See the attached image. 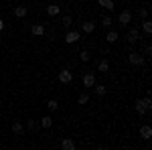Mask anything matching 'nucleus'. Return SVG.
<instances>
[{"label":"nucleus","mask_w":152,"mask_h":150,"mask_svg":"<svg viewBox=\"0 0 152 150\" xmlns=\"http://www.w3.org/2000/svg\"><path fill=\"white\" fill-rule=\"evenodd\" d=\"M81 39V35L77 33V31H69L67 35H65V43H69V45H73V43H77Z\"/></svg>","instance_id":"0eeeda50"},{"label":"nucleus","mask_w":152,"mask_h":150,"mask_svg":"<svg viewBox=\"0 0 152 150\" xmlns=\"http://www.w3.org/2000/svg\"><path fill=\"white\" fill-rule=\"evenodd\" d=\"M94 87H95V93H97V95H105V93H107V87L102 85V83H95Z\"/></svg>","instance_id":"a211bd4d"},{"label":"nucleus","mask_w":152,"mask_h":150,"mask_svg":"<svg viewBox=\"0 0 152 150\" xmlns=\"http://www.w3.org/2000/svg\"><path fill=\"white\" fill-rule=\"evenodd\" d=\"M105 41H107V43H116V41H118V33H116V31H110L107 37H105Z\"/></svg>","instance_id":"412c9836"},{"label":"nucleus","mask_w":152,"mask_h":150,"mask_svg":"<svg viewBox=\"0 0 152 150\" xmlns=\"http://www.w3.org/2000/svg\"><path fill=\"white\" fill-rule=\"evenodd\" d=\"M2 29H4V20L0 18V31H2Z\"/></svg>","instance_id":"c85d7f7f"},{"label":"nucleus","mask_w":152,"mask_h":150,"mask_svg":"<svg viewBox=\"0 0 152 150\" xmlns=\"http://www.w3.org/2000/svg\"><path fill=\"white\" fill-rule=\"evenodd\" d=\"M150 53H152V47L146 45V47H144V55H150Z\"/></svg>","instance_id":"cd10ccee"},{"label":"nucleus","mask_w":152,"mask_h":150,"mask_svg":"<svg viewBox=\"0 0 152 150\" xmlns=\"http://www.w3.org/2000/svg\"><path fill=\"white\" fill-rule=\"evenodd\" d=\"M47 108L51 110V112H57V110H59V102H57V100H49V102H47Z\"/></svg>","instance_id":"aec40b11"},{"label":"nucleus","mask_w":152,"mask_h":150,"mask_svg":"<svg viewBox=\"0 0 152 150\" xmlns=\"http://www.w3.org/2000/svg\"><path fill=\"white\" fill-rule=\"evenodd\" d=\"M95 85V75L91 71H85L83 73V87H94Z\"/></svg>","instance_id":"39448f33"},{"label":"nucleus","mask_w":152,"mask_h":150,"mask_svg":"<svg viewBox=\"0 0 152 150\" xmlns=\"http://www.w3.org/2000/svg\"><path fill=\"white\" fill-rule=\"evenodd\" d=\"M97 69L102 71V73H107V71H110V63H107L105 59H102V61H99V65H97Z\"/></svg>","instance_id":"f3484780"},{"label":"nucleus","mask_w":152,"mask_h":150,"mask_svg":"<svg viewBox=\"0 0 152 150\" xmlns=\"http://www.w3.org/2000/svg\"><path fill=\"white\" fill-rule=\"evenodd\" d=\"M41 126L43 128H51L53 126V118H51V116H45V118L41 120Z\"/></svg>","instance_id":"6ab92c4d"},{"label":"nucleus","mask_w":152,"mask_h":150,"mask_svg":"<svg viewBox=\"0 0 152 150\" xmlns=\"http://www.w3.org/2000/svg\"><path fill=\"white\" fill-rule=\"evenodd\" d=\"M79 59H81L83 63H87V61H89V59H91V55H89V53H87V51H81V53H79Z\"/></svg>","instance_id":"393cba45"},{"label":"nucleus","mask_w":152,"mask_h":150,"mask_svg":"<svg viewBox=\"0 0 152 150\" xmlns=\"http://www.w3.org/2000/svg\"><path fill=\"white\" fill-rule=\"evenodd\" d=\"M142 31H144V35H146V37L152 35V23L148 20V18H144V23H142Z\"/></svg>","instance_id":"9b49d317"},{"label":"nucleus","mask_w":152,"mask_h":150,"mask_svg":"<svg viewBox=\"0 0 152 150\" xmlns=\"http://www.w3.org/2000/svg\"><path fill=\"white\" fill-rule=\"evenodd\" d=\"M97 4L104 6V8H107V10H114V8H116V6H114V0H97Z\"/></svg>","instance_id":"2eb2a0df"},{"label":"nucleus","mask_w":152,"mask_h":150,"mask_svg":"<svg viewBox=\"0 0 152 150\" xmlns=\"http://www.w3.org/2000/svg\"><path fill=\"white\" fill-rule=\"evenodd\" d=\"M118 20H120V24H122V26H128V24H130V20H132V12H130V10L120 12Z\"/></svg>","instance_id":"423d86ee"},{"label":"nucleus","mask_w":152,"mask_h":150,"mask_svg":"<svg viewBox=\"0 0 152 150\" xmlns=\"http://www.w3.org/2000/svg\"><path fill=\"white\" fill-rule=\"evenodd\" d=\"M31 33L35 37H41V35H45V26L43 24H33V29H31Z\"/></svg>","instance_id":"f8f14e48"},{"label":"nucleus","mask_w":152,"mask_h":150,"mask_svg":"<svg viewBox=\"0 0 152 150\" xmlns=\"http://www.w3.org/2000/svg\"><path fill=\"white\" fill-rule=\"evenodd\" d=\"M59 10H61L59 4H49L47 6V14L49 16H59Z\"/></svg>","instance_id":"9d476101"},{"label":"nucleus","mask_w":152,"mask_h":150,"mask_svg":"<svg viewBox=\"0 0 152 150\" xmlns=\"http://www.w3.org/2000/svg\"><path fill=\"white\" fill-rule=\"evenodd\" d=\"M128 61L132 63V65H136V67H140V65H144V57H142L138 51H132L128 55Z\"/></svg>","instance_id":"7ed1b4c3"},{"label":"nucleus","mask_w":152,"mask_h":150,"mask_svg":"<svg viewBox=\"0 0 152 150\" xmlns=\"http://www.w3.org/2000/svg\"><path fill=\"white\" fill-rule=\"evenodd\" d=\"M87 102H89V95H87V93H79V97H77V104H87Z\"/></svg>","instance_id":"5701e85b"},{"label":"nucleus","mask_w":152,"mask_h":150,"mask_svg":"<svg viewBox=\"0 0 152 150\" xmlns=\"http://www.w3.org/2000/svg\"><path fill=\"white\" fill-rule=\"evenodd\" d=\"M71 81H73V73H71L69 69L59 71V83H65V85H67V83H71Z\"/></svg>","instance_id":"20e7f679"},{"label":"nucleus","mask_w":152,"mask_h":150,"mask_svg":"<svg viewBox=\"0 0 152 150\" xmlns=\"http://www.w3.org/2000/svg\"><path fill=\"white\" fill-rule=\"evenodd\" d=\"M152 108V100H150V95H146V97H142V100H138V102H136V112H138V114H146V112H148V110H150Z\"/></svg>","instance_id":"f257e3e1"},{"label":"nucleus","mask_w":152,"mask_h":150,"mask_svg":"<svg viewBox=\"0 0 152 150\" xmlns=\"http://www.w3.org/2000/svg\"><path fill=\"white\" fill-rule=\"evenodd\" d=\"M26 128H28V130H37V128H39V124H37L35 120H28V122H26Z\"/></svg>","instance_id":"a878e982"},{"label":"nucleus","mask_w":152,"mask_h":150,"mask_svg":"<svg viewBox=\"0 0 152 150\" xmlns=\"http://www.w3.org/2000/svg\"><path fill=\"white\" fill-rule=\"evenodd\" d=\"M61 23H63V26H65V29H69L71 24H73V18L67 14V16H63V20H61Z\"/></svg>","instance_id":"b1692460"},{"label":"nucleus","mask_w":152,"mask_h":150,"mask_svg":"<svg viewBox=\"0 0 152 150\" xmlns=\"http://www.w3.org/2000/svg\"><path fill=\"white\" fill-rule=\"evenodd\" d=\"M128 43H136L138 39H140V29H136V26H132V29H128V33H126V37H124Z\"/></svg>","instance_id":"f03ea898"},{"label":"nucleus","mask_w":152,"mask_h":150,"mask_svg":"<svg viewBox=\"0 0 152 150\" xmlns=\"http://www.w3.org/2000/svg\"><path fill=\"white\" fill-rule=\"evenodd\" d=\"M12 132H14V134H18V136H20V134H24L23 124H20V122H12Z\"/></svg>","instance_id":"dca6fc26"},{"label":"nucleus","mask_w":152,"mask_h":150,"mask_svg":"<svg viewBox=\"0 0 152 150\" xmlns=\"http://www.w3.org/2000/svg\"><path fill=\"white\" fill-rule=\"evenodd\" d=\"M112 24H114V18H112V16H104V18H102V26H104V29L112 26Z\"/></svg>","instance_id":"4be33fe9"},{"label":"nucleus","mask_w":152,"mask_h":150,"mask_svg":"<svg viewBox=\"0 0 152 150\" xmlns=\"http://www.w3.org/2000/svg\"><path fill=\"white\" fill-rule=\"evenodd\" d=\"M140 16L142 18H148V8H140Z\"/></svg>","instance_id":"bb28decb"},{"label":"nucleus","mask_w":152,"mask_h":150,"mask_svg":"<svg viewBox=\"0 0 152 150\" xmlns=\"http://www.w3.org/2000/svg\"><path fill=\"white\" fill-rule=\"evenodd\" d=\"M26 6H16V8H14V16H16V18H24V16H26Z\"/></svg>","instance_id":"ddd939ff"},{"label":"nucleus","mask_w":152,"mask_h":150,"mask_svg":"<svg viewBox=\"0 0 152 150\" xmlns=\"http://www.w3.org/2000/svg\"><path fill=\"white\" fill-rule=\"evenodd\" d=\"M61 148L63 150H75V142L71 138H63L61 140Z\"/></svg>","instance_id":"1a4fd4ad"},{"label":"nucleus","mask_w":152,"mask_h":150,"mask_svg":"<svg viewBox=\"0 0 152 150\" xmlns=\"http://www.w3.org/2000/svg\"><path fill=\"white\" fill-rule=\"evenodd\" d=\"M81 31L87 33V35H91V33L95 31V24L94 23H81Z\"/></svg>","instance_id":"4468645a"},{"label":"nucleus","mask_w":152,"mask_h":150,"mask_svg":"<svg viewBox=\"0 0 152 150\" xmlns=\"http://www.w3.org/2000/svg\"><path fill=\"white\" fill-rule=\"evenodd\" d=\"M140 138H144V140H150L152 138V128L148 126V124L140 126Z\"/></svg>","instance_id":"6e6552de"}]
</instances>
